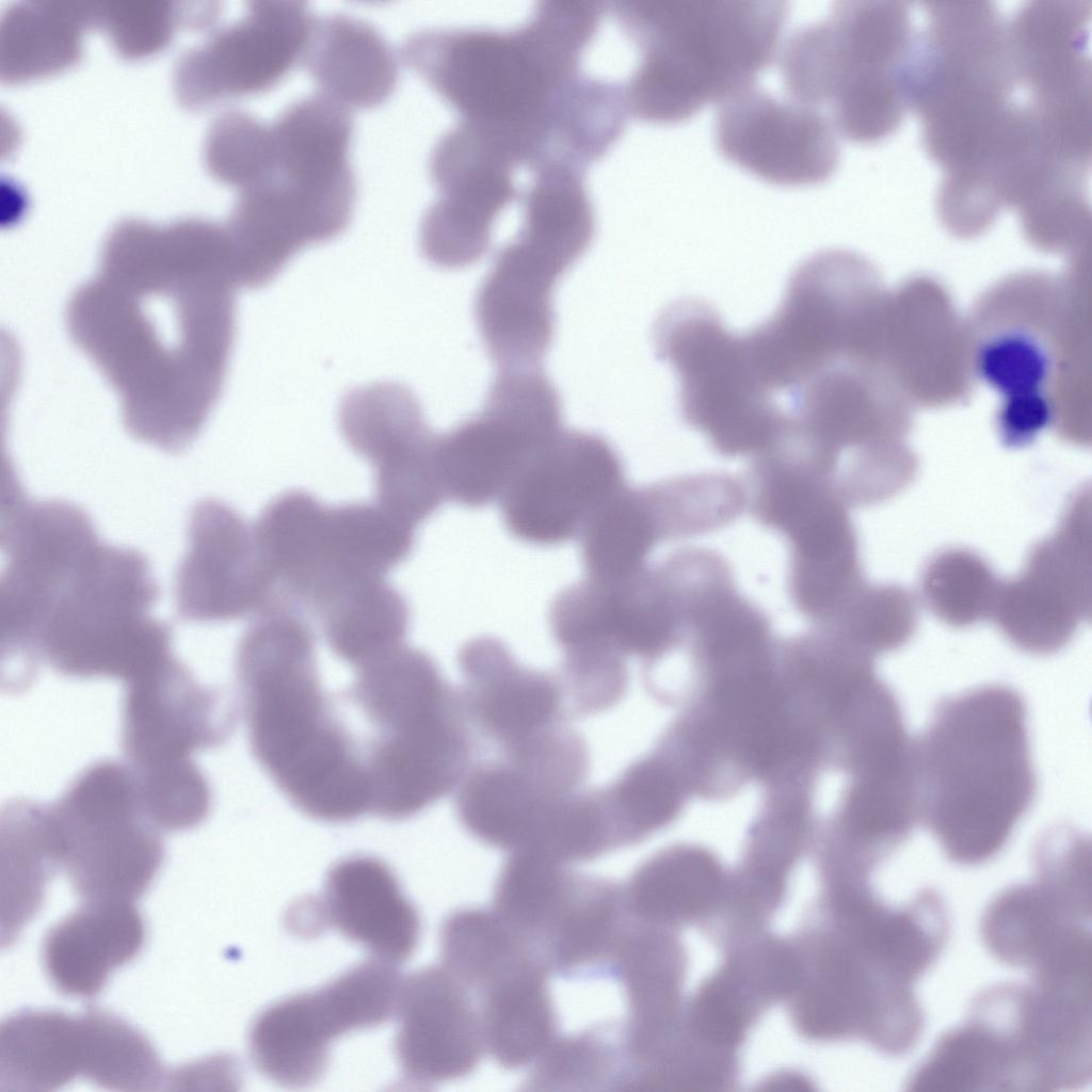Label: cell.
I'll return each instance as SVG.
<instances>
[{
    "label": "cell",
    "mask_w": 1092,
    "mask_h": 1092,
    "mask_svg": "<svg viewBox=\"0 0 1092 1092\" xmlns=\"http://www.w3.org/2000/svg\"><path fill=\"white\" fill-rule=\"evenodd\" d=\"M239 287L224 225L118 222L71 295V339L119 398L125 429L168 453L200 433L224 385Z\"/></svg>",
    "instance_id": "cell-1"
},
{
    "label": "cell",
    "mask_w": 1092,
    "mask_h": 1092,
    "mask_svg": "<svg viewBox=\"0 0 1092 1092\" xmlns=\"http://www.w3.org/2000/svg\"><path fill=\"white\" fill-rule=\"evenodd\" d=\"M159 596L144 553L98 534L13 579L2 648L32 675L47 663L65 677L126 682L174 655L171 626L150 614Z\"/></svg>",
    "instance_id": "cell-2"
},
{
    "label": "cell",
    "mask_w": 1092,
    "mask_h": 1092,
    "mask_svg": "<svg viewBox=\"0 0 1092 1092\" xmlns=\"http://www.w3.org/2000/svg\"><path fill=\"white\" fill-rule=\"evenodd\" d=\"M305 611L273 603L254 615L236 676L254 757L289 802L318 821L369 814L367 774L350 728L324 692Z\"/></svg>",
    "instance_id": "cell-3"
},
{
    "label": "cell",
    "mask_w": 1092,
    "mask_h": 1092,
    "mask_svg": "<svg viewBox=\"0 0 1092 1092\" xmlns=\"http://www.w3.org/2000/svg\"><path fill=\"white\" fill-rule=\"evenodd\" d=\"M918 816L950 861L997 855L1037 791L1026 704L1002 685L944 697L914 739Z\"/></svg>",
    "instance_id": "cell-4"
},
{
    "label": "cell",
    "mask_w": 1092,
    "mask_h": 1092,
    "mask_svg": "<svg viewBox=\"0 0 1092 1092\" xmlns=\"http://www.w3.org/2000/svg\"><path fill=\"white\" fill-rule=\"evenodd\" d=\"M1083 264L1021 272L989 288L966 319L973 370L1002 398L996 420L1023 434L1087 413L1089 333Z\"/></svg>",
    "instance_id": "cell-5"
},
{
    "label": "cell",
    "mask_w": 1092,
    "mask_h": 1092,
    "mask_svg": "<svg viewBox=\"0 0 1092 1092\" xmlns=\"http://www.w3.org/2000/svg\"><path fill=\"white\" fill-rule=\"evenodd\" d=\"M604 9L595 0H543L519 26L432 28L402 59L462 116L523 132L580 70Z\"/></svg>",
    "instance_id": "cell-6"
},
{
    "label": "cell",
    "mask_w": 1092,
    "mask_h": 1092,
    "mask_svg": "<svg viewBox=\"0 0 1092 1092\" xmlns=\"http://www.w3.org/2000/svg\"><path fill=\"white\" fill-rule=\"evenodd\" d=\"M609 11L641 58L624 82L630 114L677 123L754 83L776 54L788 3L614 0Z\"/></svg>",
    "instance_id": "cell-7"
},
{
    "label": "cell",
    "mask_w": 1092,
    "mask_h": 1092,
    "mask_svg": "<svg viewBox=\"0 0 1092 1092\" xmlns=\"http://www.w3.org/2000/svg\"><path fill=\"white\" fill-rule=\"evenodd\" d=\"M370 735V813L408 819L456 789L476 744L459 688L423 651L398 646L356 668L342 694Z\"/></svg>",
    "instance_id": "cell-8"
},
{
    "label": "cell",
    "mask_w": 1092,
    "mask_h": 1092,
    "mask_svg": "<svg viewBox=\"0 0 1092 1092\" xmlns=\"http://www.w3.org/2000/svg\"><path fill=\"white\" fill-rule=\"evenodd\" d=\"M903 81L922 145L943 171L975 163L996 143L1016 101L1008 22L987 1L924 2Z\"/></svg>",
    "instance_id": "cell-9"
},
{
    "label": "cell",
    "mask_w": 1092,
    "mask_h": 1092,
    "mask_svg": "<svg viewBox=\"0 0 1092 1092\" xmlns=\"http://www.w3.org/2000/svg\"><path fill=\"white\" fill-rule=\"evenodd\" d=\"M915 33L908 2L836 1L824 18L786 37L777 60L783 85L790 98L829 111L846 138L878 142L909 110L902 79Z\"/></svg>",
    "instance_id": "cell-10"
},
{
    "label": "cell",
    "mask_w": 1092,
    "mask_h": 1092,
    "mask_svg": "<svg viewBox=\"0 0 1092 1092\" xmlns=\"http://www.w3.org/2000/svg\"><path fill=\"white\" fill-rule=\"evenodd\" d=\"M47 832L58 870L83 901L141 898L165 857L163 831L127 762L101 759L84 768L47 804Z\"/></svg>",
    "instance_id": "cell-11"
},
{
    "label": "cell",
    "mask_w": 1092,
    "mask_h": 1092,
    "mask_svg": "<svg viewBox=\"0 0 1092 1092\" xmlns=\"http://www.w3.org/2000/svg\"><path fill=\"white\" fill-rule=\"evenodd\" d=\"M653 343L677 376L684 421L719 455L753 459L772 445L780 413L741 335L728 331L716 309L696 299L670 304L655 321Z\"/></svg>",
    "instance_id": "cell-12"
},
{
    "label": "cell",
    "mask_w": 1092,
    "mask_h": 1092,
    "mask_svg": "<svg viewBox=\"0 0 1092 1092\" xmlns=\"http://www.w3.org/2000/svg\"><path fill=\"white\" fill-rule=\"evenodd\" d=\"M562 429L560 395L541 368L498 370L482 408L437 434L446 498L469 509L499 500L524 465Z\"/></svg>",
    "instance_id": "cell-13"
},
{
    "label": "cell",
    "mask_w": 1092,
    "mask_h": 1092,
    "mask_svg": "<svg viewBox=\"0 0 1092 1092\" xmlns=\"http://www.w3.org/2000/svg\"><path fill=\"white\" fill-rule=\"evenodd\" d=\"M402 977L378 959L359 963L314 991L263 1009L247 1038L255 1067L286 1088H306L324 1074L332 1042L376 1027L397 1010Z\"/></svg>",
    "instance_id": "cell-14"
},
{
    "label": "cell",
    "mask_w": 1092,
    "mask_h": 1092,
    "mask_svg": "<svg viewBox=\"0 0 1092 1092\" xmlns=\"http://www.w3.org/2000/svg\"><path fill=\"white\" fill-rule=\"evenodd\" d=\"M516 166L499 135L475 122L461 118L438 139L429 163L438 195L419 227V248L430 263L461 269L483 257L497 216L520 197Z\"/></svg>",
    "instance_id": "cell-15"
},
{
    "label": "cell",
    "mask_w": 1092,
    "mask_h": 1092,
    "mask_svg": "<svg viewBox=\"0 0 1092 1092\" xmlns=\"http://www.w3.org/2000/svg\"><path fill=\"white\" fill-rule=\"evenodd\" d=\"M624 466L601 435L562 429L518 471L499 501L516 540L555 546L578 540L594 513L626 485Z\"/></svg>",
    "instance_id": "cell-16"
},
{
    "label": "cell",
    "mask_w": 1092,
    "mask_h": 1092,
    "mask_svg": "<svg viewBox=\"0 0 1092 1092\" xmlns=\"http://www.w3.org/2000/svg\"><path fill=\"white\" fill-rule=\"evenodd\" d=\"M1091 492L1070 501L1056 531L1031 549L1023 571L1001 581L992 619L1017 648L1059 652L1092 607Z\"/></svg>",
    "instance_id": "cell-17"
},
{
    "label": "cell",
    "mask_w": 1092,
    "mask_h": 1092,
    "mask_svg": "<svg viewBox=\"0 0 1092 1092\" xmlns=\"http://www.w3.org/2000/svg\"><path fill=\"white\" fill-rule=\"evenodd\" d=\"M339 429L348 446L374 469L376 503L417 527L446 499L436 436L415 394L381 382L349 390L339 406Z\"/></svg>",
    "instance_id": "cell-18"
},
{
    "label": "cell",
    "mask_w": 1092,
    "mask_h": 1092,
    "mask_svg": "<svg viewBox=\"0 0 1092 1092\" xmlns=\"http://www.w3.org/2000/svg\"><path fill=\"white\" fill-rule=\"evenodd\" d=\"M315 19L304 2H248L243 17L180 55L173 76L178 100L202 109L271 90L303 61Z\"/></svg>",
    "instance_id": "cell-19"
},
{
    "label": "cell",
    "mask_w": 1092,
    "mask_h": 1092,
    "mask_svg": "<svg viewBox=\"0 0 1092 1092\" xmlns=\"http://www.w3.org/2000/svg\"><path fill=\"white\" fill-rule=\"evenodd\" d=\"M879 360L913 406L958 403L976 380L966 320L946 289L926 276L889 290Z\"/></svg>",
    "instance_id": "cell-20"
},
{
    "label": "cell",
    "mask_w": 1092,
    "mask_h": 1092,
    "mask_svg": "<svg viewBox=\"0 0 1092 1092\" xmlns=\"http://www.w3.org/2000/svg\"><path fill=\"white\" fill-rule=\"evenodd\" d=\"M583 254L520 231L497 252L477 290L473 316L498 370L541 368L555 332L553 290Z\"/></svg>",
    "instance_id": "cell-21"
},
{
    "label": "cell",
    "mask_w": 1092,
    "mask_h": 1092,
    "mask_svg": "<svg viewBox=\"0 0 1092 1092\" xmlns=\"http://www.w3.org/2000/svg\"><path fill=\"white\" fill-rule=\"evenodd\" d=\"M239 704L219 688L200 685L176 657L124 682L121 743L126 762L144 770L193 760L195 752L223 745Z\"/></svg>",
    "instance_id": "cell-22"
},
{
    "label": "cell",
    "mask_w": 1092,
    "mask_h": 1092,
    "mask_svg": "<svg viewBox=\"0 0 1092 1092\" xmlns=\"http://www.w3.org/2000/svg\"><path fill=\"white\" fill-rule=\"evenodd\" d=\"M714 141L726 159L780 184L823 181L839 160L836 130L825 114L755 83L720 102Z\"/></svg>",
    "instance_id": "cell-23"
},
{
    "label": "cell",
    "mask_w": 1092,
    "mask_h": 1092,
    "mask_svg": "<svg viewBox=\"0 0 1092 1092\" xmlns=\"http://www.w3.org/2000/svg\"><path fill=\"white\" fill-rule=\"evenodd\" d=\"M188 546L176 573L175 607L188 622L218 623L254 616L273 599L271 578L253 525L215 498L197 501Z\"/></svg>",
    "instance_id": "cell-24"
},
{
    "label": "cell",
    "mask_w": 1092,
    "mask_h": 1092,
    "mask_svg": "<svg viewBox=\"0 0 1092 1092\" xmlns=\"http://www.w3.org/2000/svg\"><path fill=\"white\" fill-rule=\"evenodd\" d=\"M457 664L476 749L483 742L496 755L509 754L567 723L558 675L519 663L498 638L466 642Z\"/></svg>",
    "instance_id": "cell-25"
},
{
    "label": "cell",
    "mask_w": 1092,
    "mask_h": 1092,
    "mask_svg": "<svg viewBox=\"0 0 1092 1092\" xmlns=\"http://www.w3.org/2000/svg\"><path fill=\"white\" fill-rule=\"evenodd\" d=\"M848 509L831 487L815 485L782 503L767 524L788 545L790 603L814 625L830 620L866 582Z\"/></svg>",
    "instance_id": "cell-26"
},
{
    "label": "cell",
    "mask_w": 1092,
    "mask_h": 1092,
    "mask_svg": "<svg viewBox=\"0 0 1092 1092\" xmlns=\"http://www.w3.org/2000/svg\"><path fill=\"white\" fill-rule=\"evenodd\" d=\"M395 1054L405 1082L424 1087L468 1075L484 1049L471 993L443 966L402 980Z\"/></svg>",
    "instance_id": "cell-27"
},
{
    "label": "cell",
    "mask_w": 1092,
    "mask_h": 1092,
    "mask_svg": "<svg viewBox=\"0 0 1092 1092\" xmlns=\"http://www.w3.org/2000/svg\"><path fill=\"white\" fill-rule=\"evenodd\" d=\"M315 902L324 930L334 927L374 959L396 965L417 947L418 912L376 857L355 855L335 864Z\"/></svg>",
    "instance_id": "cell-28"
},
{
    "label": "cell",
    "mask_w": 1092,
    "mask_h": 1092,
    "mask_svg": "<svg viewBox=\"0 0 1092 1092\" xmlns=\"http://www.w3.org/2000/svg\"><path fill=\"white\" fill-rule=\"evenodd\" d=\"M145 937L144 919L133 901H83L45 934L42 964L58 993L92 998L114 970L139 956Z\"/></svg>",
    "instance_id": "cell-29"
},
{
    "label": "cell",
    "mask_w": 1092,
    "mask_h": 1092,
    "mask_svg": "<svg viewBox=\"0 0 1092 1092\" xmlns=\"http://www.w3.org/2000/svg\"><path fill=\"white\" fill-rule=\"evenodd\" d=\"M627 914L624 890L616 883L573 872L532 951L547 971L562 976L610 973L628 931Z\"/></svg>",
    "instance_id": "cell-30"
},
{
    "label": "cell",
    "mask_w": 1092,
    "mask_h": 1092,
    "mask_svg": "<svg viewBox=\"0 0 1092 1092\" xmlns=\"http://www.w3.org/2000/svg\"><path fill=\"white\" fill-rule=\"evenodd\" d=\"M303 62L320 93L347 109L384 103L399 77L383 36L369 23L339 14L315 19Z\"/></svg>",
    "instance_id": "cell-31"
},
{
    "label": "cell",
    "mask_w": 1092,
    "mask_h": 1092,
    "mask_svg": "<svg viewBox=\"0 0 1092 1092\" xmlns=\"http://www.w3.org/2000/svg\"><path fill=\"white\" fill-rule=\"evenodd\" d=\"M90 1055L83 1013L23 1009L0 1026V1090L54 1091L84 1077Z\"/></svg>",
    "instance_id": "cell-32"
},
{
    "label": "cell",
    "mask_w": 1092,
    "mask_h": 1092,
    "mask_svg": "<svg viewBox=\"0 0 1092 1092\" xmlns=\"http://www.w3.org/2000/svg\"><path fill=\"white\" fill-rule=\"evenodd\" d=\"M331 651L355 668L401 646L410 607L384 577L334 582L309 607Z\"/></svg>",
    "instance_id": "cell-33"
},
{
    "label": "cell",
    "mask_w": 1092,
    "mask_h": 1092,
    "mask_svg": "<svg viewBox=\"0 0 1092 1092\" xmlns=\"http://www.w3.org/2000/svg\"><path fill=\"white\" fill-rule=\"evenodd\" d=\"M545 970L531 959L477 992L484 1049L505 1069L534 1063L556 1039Z\"/></svg>",
    "instance_id": "cell-34"
},
{
    "label": "cell",
    "mask_w": 1092,
    "mask_h": 1092,
    "mask_svg": "<svg viewBox=\"0 0 1092 1092\" xmlns=\"http://www.w3.org/2000/svg\"><path fill=\"white\" fill-rule=\"evenodd\" d=\"M1092 1H1031L1008 23V39L1017 85L1050 83L1091 67L1089 54Z\"/></svg>",
    "instance_id": "cell-35"
},
{
    "label": "cell",
    "mask_w": 1092,
    "mask_h": 1092,
    "mask_svg": "<svg viewBox=\"0 0 1092 1092\" xmlns=\"http://www.w3.org/2000/svg\"><path fill=\"white\" fill-rule=\"evenodd\" d=\"M326 509L310 493L292 489L271 500L253 525L273 598L304 611L321 569Z\"/></svg>",
    "instance_id": "cell-36"
},
{
    "label": "cell",
    "mask_w": 1092,
    "mask_h": 1092,
    "mask_svg": "<svg viewBox=\"0 0 1092 1092\" xmlns=\"http://www.w3.org/2000/svg\"><path fill=\"white\" fill-rule=\"evenodd\" d=\"M1086 919L1073 905L1037 878L1031 884L1006 888L987 905L981 935L999 961L1034 969ZM1088 919V918H1087Z\"/></svg>",
    "instance_id": "cell-37"
},
{
    "label": "cell",
    "mask_w": 1092,
    "mask_h": 1092,
    "mask_svg": "<svg viewBox=\"0 0 1092 1092\" xmlns=\"http://www.w3.org/2000/svg\"><path fill=\"white\" fill-rule=\"evenodd\" d=\"M87 27L89 2L33 0L10 5L0 19V78L20 82L73 65Z\"/></svg>",
    "instance_id": "cell-38"
},
{
    "label": "cell",
    "mask_w": 1092,
    "mask_h": 1092,
    "mask_svg": "<svg viewBox=\"0 0 1092 1092\" xmlns=\"http://www.w3.org/2000/svg\"><path fill=\"white\" fill-rule=\"evenodd\" d=\"M415 540V527L378 503L327 507L316 591L338 580L384 577L408 558Z\"/></svg>",
    "instance_id": "cell-39"
},
{
    "label": "cell",
    "mask_w": 1092,
    "mask_h": 1092,
    "mask_svg": "<svg viewBox=\"0 0 1092 1092\" xmlns=\"http://www.w3.org/2000/svg\"><path fill=\"white\" fill-rule=\"evenodd\" d=\"M589 578L615 581L647 565L663 541L649 485H625L589 519L579 537Z\"/></svg>",
    "instance_id": "cell-40"
},
{
    "label": "cell",
    "mask_w": 1092,
    "mask_h": 1092,
    "mask_svg": "<svg viewBox=\"0 0 1092 1092\" xmlns=\"http://www.w3.org/2000/svg\"><path fill=\"white\" fill-rule=\"evenodd\" d=\"M768 670L769 664L718 675L716 689L722 733L760 770L776 765L797 743Z\"/></svg>",
    "instance_id": "cell-41"
},
{
    "label": "cell",
    "mask_w": 1092,
    "mask_h": 1092,
    "mask_svg": "<svg viewBox=\"0 0 1092 1092\" xmlns=\"http://www.w3.org/2000/svg\"><path fill=\"white\" fill-rule=\"evenodd\" d=\"M3 908L7 904L9 944L33 917L46 884L58 872L46 830V803L14 799L1 812Z\"/></svg>",
    "instance_id": "cell-42"
},
{
    "label": "cell",
    "mask_w": 1092,
    "mask_h": 1092,
    "mask_svg": "<svg viewBox=\"0 0 1092 1092\" xmlns=\"http://www.w3.org/2000/svg\"><path fill=\"white\" fill-rule=\"evenodd\" d=\"M719 886L720 869L708 853L677 848L643 863L624 895L629 914L645 921L668 922L705 910Z\"/></svg>",
    "instance_id": "cell-43"
},
{
    "label": "cell",
    "mask_w": 1092,
    "mask_h": 1092,
    "mask_svg": "<svg viewBox=\"0 0 1092 1092\" xmlns=\"http://www.w3.org/2000/svg\"><path fill=\"white\" fill-rule=\"evenodd\" d=\"M1006 1054L992 1030L970 1016L941 1037L908 1080V1090L963 1092L1008 1090Z\"/></svg>",
    "instance_id": "cell-44"
},
{
    "label": "cell",
    "mask_w": 1092,
    "mask_h": 1092,
    "mask_svg": "<svg viewBox=\"0 0 1092 1092\" xmlns=\"http://www.w3.org/2000/svg\"><path fill=\"white\" fill-rule=\"evenodd\" d=\"M441 966L471 994L535 958L529 947L492 911L463 909L440 930Z\"/></svg>",
    "instance_id": "cell-45"
},
{
    "label": "cell",
    "mask_w": 1092,
    "mask_h": 1092,
    "mask_svg": "<svg viewBox=\"0 0 1092 1092\" xmlns=\"http://www.w3.org/2000/svg\"><path fill=\"white\" fill-rule=\"evenodd\" d=\"M627 995L630 1019L627 1030L652 1037L668 1030L673 1015L676 981L675 954L670 942L654 932H626L611 971Z\"/></svg>",
    "instance_id": "cell-46"
},
{
    "label": "cell",
    "mask_w": 1092,
    "mask_h": 1092,
    "mask_svg": "<svg viewBox=\"0 0 1092 1092\" xmlns=\"http://www.w3.org/2000/svg\"><path fill=\"white\" fill-rule=\"evenodd\" d=\"M651 485L664 541L712 533L746 510L744 480L727 472L686 475Z\"/></svg>",
    "instance_id": "cell-47"
},
{
    "label": "cell",
    "mask_w": 1092,
    "mask_h": 1092,
    "mask_svg": "<svg viewBox=\"0 0 1092 1092\" xmlns=\"http://www.w3.org/2000/svg\"><path fill=\"white\" fill-rule=\"evenodd\" d=\"M599 792L616 849L670 823L680 805L675 775L657 755L631 764Z\"/></svg>",
    "instance_id": "cell-48"
},
{
    "label": "cell",
    "mask_w": 1092,
    "mask_h": 1092,
    "mask_svg": "<svg viewBox=\"0 0 1092 1092\" xmlns=\"http://www.w3.org/2000/svg\"><path fill=\"white\" fill-rule=\"evenodd\" d=\"M1001 581L987 562L966 548L930 559L920 581L925 605L943 623L966 628L992 619Z\"/></svg>",
    "instance_id": "cell-49"
},
{
    "label": "cell",
    "mask_w": 1092,
    "mask_h": 1092,
    "mask_svg": "<svg viewBox=\"0 0 1092 1092\" xmlns=\"http://www.w3.org/2000/svg\"><path fill=\"white\" fill-rule=\"evenodd\" d=\"M572 872L547 855L510 852L498 876L493 911L529 947L562 897Z\"/></svg>",
    "instance_id": "cell-50"
},
{
    "label": "cell",
    "mask_w": 1092,
    "mask_h": 1092,
    "mask_svg": "<svg viewBox=\"0 0 1092 1092\" xmlns=\"http://www.w3.org/2000/svg\"><path fill=\"white\" fill-rule=\"evenodd\" d=\"M918 608L905 588L866 582L825 629L876 657L910 641L916 631Z\"/></svg>",
    "instance_id": "cell-51"
},
{
    "label": "cell",
    "mask_w": 1092,
    "mask_h": 1092,
    "mask_svg": "<svg viewBox=\"0 0 1092 1092\" xmlns=\"http://www.w3.org/2000/svg\"><path fill=\"white\" fill-rule=\"evenodd\" d=\"M527 1089L546 1091L619 1089L622 1061L619 1045L600 1032L555 1039L534 1062Z\"/></svg>",
    "instance_id": "cell-52"
},
{
    "label": "cell",
    "mask_w": 1092,
    "mask_h": 1092,
    "mask_svg": "<svg viewBox=\"0 0 1092 1092\" xmlns=\"http://www.w3.org/2000/svg\"><path fill=\"white\" fill-rule=\"evenodd\" d=\"M271 125L248 113L224 112L211 124L205 140L204 159L216 180L239 189L259 182L273 160Z\"/></svg>",
    "instance_id": "cell-53"
},
{
    "label": "cell",
    "mask_w": 1092,
    "mask_h": 1092,
    "mask_svg": "<svg viewBox=\"0 0 1092 1092\" xmlns=\"http://www.w3.org/2000/svg\"><path fill=\"white\" fill-rule=\"evenodd\" d=\"M91 25L109 36L126 58H141L163 48L178 25L192 26L191 3L118 0L90 2Z\"/></svg>",
    "instance_id": "cell-54"
},
{
    "label": "cell",
    "mask_w": 1092,
    "mask_h": 1092,
    "mask_svg": "<svg viewBox=\"0 0 1092 1092\" xmlns=\"http://www.w3.org/2000/svg\"><path fill=\"white\" fill-rule=\"evenodd\" d=\"M692 1024L698 1037L717 1047H733L741 1039L744 1010L733 980L719 977L698 993L692 1008Z\"/></svg>",
    "instance_id": "cell-55"
}]
</instances>
